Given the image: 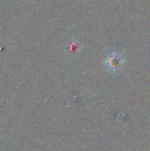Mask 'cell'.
I'll list each match as a JSON object with an SVG mask.
<instances>
[{
  "label": "cell",
  "mask_w": 150,
  "mask_h": 151,
  "mask_svg": "<svg viewBox=\"0 0 150 151\" xmlns=\"http://www.w3.org/2000/svg\"><path fill=\"white\" fill-rule=\"evenodd\" d=\"M124 65V59L118 52H111L104 61V66L110 73H117Z\"/></svg>",
  "instance_id": "1"
}]
</instances>
